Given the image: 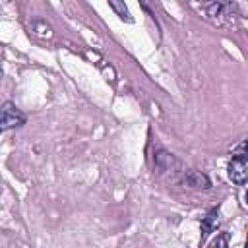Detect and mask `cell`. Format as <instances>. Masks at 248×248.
Segmentation results:
<instances>
[{
  "label": "cell",
  "mask_w": 248,
  "mask_h": 248,
  "mask_svg": "<svg viewBox=\"0 0 248 248\" xmlns=\"http://www.w3.org/2000/svg\"><path fill=\"white\" fill-rule=\"evenodd\" d=\"M25 122V114L14 105V103H4L2 105V130H10L16 126H21Z\"/></svg>",
  "instance_id": "6da1fadb"
},
{
  "label": "cell",
  "mask_w": 248,
  "mask_h": 248,
  "mask_svg": "<svg viewBox=\"0 0 248 248\" xmlns=\"http://www.w3.org/2000/svg\"><path fill=\"white\" fill-rule=\"evenodd\" d=\"M229 178L236 184H244L248 180V157L234 155L229 163Z\"/></svg>",
  "instance_id": "7a4b0ae2"
},
{
  "label": "cell",
  "mask_w": 248,
  "mask_h": 248,
  "mask_svg": "<svg viewBox=\"0 0 248 248\" xmlns=\"http://www.w3.org/2000/svg\"><path fill=\"white\" fill-rule=\"evenodd\" d=\"M217 225H219V209H211L205 217H203V221H202V236H200V246H203L205 244V240H207V236L217 229Z\"/></svg>",
  "instance_id": "3957f363"
},
{
  "label": "cell",
  "mask_w": 248,
  "mask_h": 248,
  "mask_svg": "<svg viewBox=\"0 0 248 248\" xmlns=\"http://www.w3.org/2000/svg\"><path fill=\"white\" fill-rule=\"evenodd\" d=\"M182 180L186 186H192V188H209V178L198 170H186Z\"/></svg>",
  "instance_id": "277c9868"
},
{
  "label": "cell",
  "mask_w": 248,
  "mask_h": 248,
  "mask_svg": "<svg viewBox=\"0 0 248 248\" xmlns=\"http://www.w3.org/2000/svg\"><path fill=\"white\" fill-rule=\"evenodd\" d=\"M108 6L122 17V19H126V21H132V16H130V12H128V8H126V4H122V2H116V0H110L108 2Z\"/></svg>",
  "instance_id": "5b68a950"
},
{
  "label": "cell",
  "mask_w": 248,
  "mask_h": 248,
  "mask_svg": "<svg viewBox=\"0 0 248 248\" xmlns=\"http://www.w3.org/2000/svg\"><path fill=\"white\" fill-rule=\"evenodd\" d=\"M209 248H229V232H219L217 238L209 244Z\"/></svg>",
  "instance_id": "8992f818"
},
{
  "label": "cell",
  "mask_w": 248,
  "mask_h": 248,
  "mask_svg": "<svg viewBox=\"0 0 248 248\" xmlns=\"http://www.w3.org/2000/svg\"><path fill=\"white\" fill-rule=\"evenodd\" d=\"M244 198H246V203H248V190H246V196Z\"/></svg>",
  "instance_id": "52a82bcc"
},
{
  "label": "cell",
  "mask_w": 248,
  "mask_h": 248,
  "mask_svg": "<svg viewBox=\"0 0 248 248\" xmlns=\"http://www.w3.org/2000/svg\"><path fill=\"white\" fill-rule=\"evenodd\" d=\"M244 248H248V240H246V244H244Z\"/></svg>",
  "instance_id": "ba28073f"
}]
</instances>
